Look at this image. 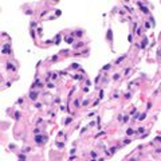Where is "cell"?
<instances>
[{"label": "cell", "instance_id": "cell-3", "mask_svg": "<svg viewBox=\"0 0 161 161\" xmlns=\"http://www.w3.org/2000/svg\"><path fill=\"white\" fill-rule=\"evenodd\" d=\"M30 97H31V99H35V98H36V97H38V94H36V93H34V91H32V93L30 94Z\"/></svg>", "mask_w": 161, "mask_h": 161}, {"label": "cell", "instance_id": "cell-2", "mask_svg": "<svg viewBox=\"0 0 161 161\" xmlns=\"http://www.w3.org/2000/svg\"><path fill=\"white\" fill-rule=\"evenodd\" d=\"M106 38H107V40H112V30H109L107 31V35H106Z\"/></svg>", "mask_w": 161, "mask_h": 161}, {"label": "cell", "instance_id": "cell-5", "mask_svg": "<svg viewBox=\"0 0 161 161\" xmlns=\"http://www.w3.org/2000/svg\"><path fill=\"white\" fill-rule=\"evenodd\" d=\"M133 133H134L133 129H129V130H127V134H129V136H130V134H133Z\"/></svg>", "mask_w": 161, "mask_h": 161}, {"label": "cell", "instance_id": "cell-1", "mask_svg": "<svg viewBox=\"0 0 161 161\" xmlns=\"http://www.w3.org/2000/svg\"><path fill=\"white\" fill-rule=\"evenodd\" d=\"M43 140H44V138H43V137H42V136H36V138H35V141L40 144V142H43Z\"/></svg>", "mask_w": 161, "mask_h": 161}, {"label": "cell", "instance_id": "cell-4", "mask_svg": "<svg viewBox=\"0 0 161 161\" xmlns=\"http://www.w3.org/2000/svg\"><path fill=\"white\" fill-rule=\"evenodd\" d=\"M146 44H148V40H146V39H144V40H142V47H145Z\"/></svg>", "mask_w": 161, "mask_h": 161}]
</instances>
